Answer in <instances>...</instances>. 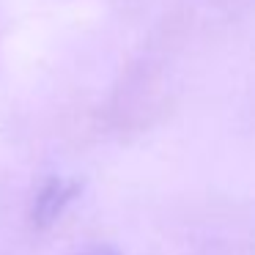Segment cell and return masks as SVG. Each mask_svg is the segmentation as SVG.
<instances>
[{
    "mask_svg": "<svg viewBox=\"0 0 255 255\" xmlns=\"http://www.w3.org/2000/svg\"><path fill=\"white\" fill-rule=\"evenodd\" d=\"M74 195H77V184L61 181V178H52V181L39 192V198H36L33 220L39 222V225H50V222L55 220V217L61 214L69 203H72Z\"/></svg>",
    "mask_w": 255,
    "mask_h": 255,
    "instance_id": "1",
    "label": "cell"
},
{
    "mask_svg": "<svg viewBox=\"0 0 255 255\" xmlns=\"http://www.w3.org/2000/svg\"><path fill=\"white\" fill-rule=\"evenodd\" d=\"M77 255H121V253L113 250V247H107V244H102V247H88V250H83V253H77Z\"/></svg>",
    "mask_w": 255,
    "mask_h": 255,
    "instance_id": "2",
    "label": "cell"
}]
</instances>
